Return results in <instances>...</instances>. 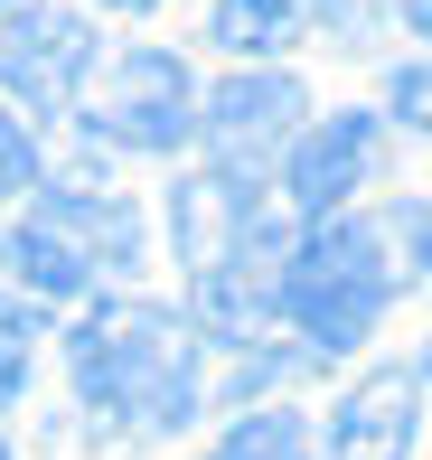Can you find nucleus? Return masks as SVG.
<instances>
[{
    "label": "nucleus",
    "mask_w": 432,
    "mask_h": 460,
    "mask_svg": "<svg viewBox=\"0 0 432 460\" xmlns=\"http://www.w3.org/2000/svg\"><path fill=\"white\" fill-rule=\"evenodd\" d=\"M94 66H104V38L66 0H10L0 10V94L10 103L66 122V113H85V75Z\"/></svg>",
    "instance_id": "obj_4"
},
{
    "label": "nucleus",
    "mask_w": 432,
    "mask_h": 460,
    "mask_svg": "<svg viewBox=\"0 0 432 460\" xmlns=\"http://www.w3.org/2000/svg\"><path fill=\"white\" fill-rule=\"evenodd\" d=\"M301 103H311V94H301V75H282V66H244V75H225V85L207 94L198 132H207V151L225 160V170H263V179H273L282 151L311 132V113H301Z\"/></svg>",
    "instance_id": "obj_7"
},
{
    "label": "nucleus",
    "mask_w": 432,
    "mask_h": 460,
    "mask_svg": "<svg viewBox=\"0 0 432 460\" xmlns=\"http://www.w3.org/2000/svg\"><path fill=\"white\" fill-rule=\"evenodd\" d=\"M423 217H432V207H423Z\"/></svg>",
    "instance_id": "obj_22"
},
{
    "label": "nucleus",
    "mask_w": 432,
    "mask_h": 460,
    "mask_svg": "<svg viewBox=\"0 0 432 460\" xmlns=\"http://www.w3.org/2000/svg\"><path fill=\"white\" fill-rule=\"evenodd\" d=\"M0 460H10V442H0Z\"/></svg>",
    "instance_id": "obj_20"
},
{
    "label": "nucleus",
    "mask_w": 432,
    "mask_h": 460,
    "mask_svg": "<svg viewBox=\"0 0 432 460\" xmlns=\"http://www.w3.org/2000/svg\"><path fill=\"white\" fill-rule=\"evenodd\" d=\"M423 385H432V358H423Z\"/></svg>",
    "instance_id": "obj_19"
},
{
    "label": "nucleus",
    "mask_w": 432,
    "mask_h": 460,
    "mask_svg": "<svg viewBox=\"0 0 432 460\" xmlns=\"http://www.w3.org/2000/svg\"><path fill=\"white\" fill-rule=\"evenodd\" d=\"M0 10H10V0H0Z\"/></svg>",
    "instance_id": "obj_21"
},
{
    "label": "nucleus",
    "mask_w": 432,
    "mask_h": 460,
    "mask_svg": "<svg viewBox=\"0 0 432 460\" xmlns=\"http://www.w3.org/2000/svg\"><path fill=\"white\" fill-rule=\"evenodd\" d=\"M38 188V132L0 103V198H29Z\"/></svg>",
    "instance_id": "obj_14"
},
{
    "label": "nucleus",
    "mask_w": 432,
    "mask_h": 460,
    "mask_svg": "<svg viewBox=\"0 0 432 460\" xmlns=\"http://www.w3.org/2000/svg\"><path fill=\"white\" fill-rule=\"evenodd\" d=\"M282 282H292V226L254 217L235 235V254H216L207 273H198V310L189 320L207 329L216 348H254L263 329L282 320Z\"/></svg>",
    "instance_id": "obj_6"
},
{
    "label": "nucleus",
    "mask_w": 432,
    "mask_h": 460,
    "mask_svg": "<svg viewBox=\"0 0 432 460\" xmlns=\"http://www.w3.org/2000/svg\"><path fill=\"white\" fill-rule=\"evenodd\" d=\"M0 263L29 301H94L104 282L141 273V207L113 188H48L0 235Z\"/></svg>",
    "instance_id": "obj_3"
},
{
    "label": "nucleus",
    "mask_w": 432,
    "mask_h": 460,
    "mask_svg": "<svg viewBox=\"0 0 432 460\" xmlns=\"http://www.w3.org/2000/svg\"><path fill=\"white\" fill-rule=\"evenodd\" d=\"M263 217V170H225V160H207V170H189L170 188V244L189 273H207L216 254H235V235Z\"/></svg>",
    "instance_id": "obj_9"
},
{
    "label": "nucleus",
    "mask_w": 432,
    "mask_h": 460,
    "mask_svg": "<svg viewBox=\"0 0 432 460\" xmlns=\"http://www.w3.org/2000/svg\"><path fill=\"white\" fill-rule=\"evenodd\" d=\"M404 29H414L423 48H432V0H404Z\"/></svg>",
    "instance_id": "obj_17"
},
{
    "label": "nucleus",
    "mask_w": 432,
    "mask_h": 460,
    "mask_svg": "<svg viewBox=\"0 0 432 460\" xmlns=\"http://www.w3.org/2000/svg\"><path fill=\"white\" fill-rule=\"evenodd\" d=\"M104 10H132V19H141V10H160V0H104Z\"/></svg>",
    "instance_id": "obj_18"
},
{
    "label": "nucleus",
    "mask_w": 432,
    "mask_h": 460,
    "mask_svg": "<svg viewBox=\"0 0 432 460\" xmlns=\"http://www.w3.org/2000/svg\"><path fill=\"white\" fill-rule=\"evenodd\" d=\"M376 151H385L376 113H329V122H311V132H301L292 151H282L273 188H282V207H292V217L329 226V217H348V198L366 188V170H376Z\"/></svg>",
    "instance_id": "obj_8"
},
{
    "label": "nucleus",
    "mask_w": 432,
    "mask_h": 460,
    "mask_svg": "<svg viewBox=\"0 0 432 460\" xmlns=\"http://www.w3.org/2000/svg\"><path fill=\"white\" fill-rule=\"evenodd\" d=\"M29 358H38V301H10V291H0V404H19Z\"/></svg>",
    "instance_id": "obj_13"
},
{
    "label": "nucleus",
    "mask_w": 432,
    "mask_h": 460,
    "mask_svg": "<svg viewBox=\"0 0 432 460\" xmlns=\"http://www.w3.org/2000/svg\"><path fill=\"white\" fill-rule=\"evenodd\" d=\"M414 282L395 254L385 217H329L292 244V282H282V320L301 329L311 358H348L366 329L385 320V301Z\"/></svg>",
    "instance_id": "obj_2"
},
{
    "label": "nucleus",
    "mask_w": 432,
    "mask_h": 460,
    "mask_svg": "<svg viewBox=\"0 0 432 460\" xmlns=\"http://www.w3.org/2000/svg\"><path fill=\"white\" fill-rule=\"evenodd\" d=\"M311 19H320L329 38H366L385 19V0H311Z\"/></svg>",
    "instance_id": "obj_16"
},
{
    "label": "nucleus",
    "mask_w": 432,
    "mask_h": 460,
    "mask_svg": "<svg viewBox=\"0 0 432 460\" xmlns=\"http://www.w3.org/2000/svg\"><path fill=\"white\" fill-rule=\"evenodd\" d=\"M198 113H207V94L189 85V66H179L170 48H122L113 75H104V103H85V132L113 141V151H141V160H170L198 141Z\"/></svg>",
    "instance_id": "obj_5"
},
{
    "label": "nucleus",
    "mask_w": 432,
    "mask_h": 460,
    "mask_svg": "<svg viewBox=\"0 0 432 460\" xmlns=\"http://www.w3.org/2000/svg\"><path fill=\"white\" fill-rule=\"evenodd\" d=\"M198 348L207 329L170 301H85L66 329V376L75 404L104 442H170L198 423L207 385H198Z\"/></svg>",
    "instance_id": "obj_1"
},
{
    "label": "nucleus",
    "mask_w": 432,
    "mask_h": 460,
    "mask_svg": "<svg viewBox=\"0 0 432 460\" xmlns=\"http://www.w3.org/2000/svg\"><path fill=\"white\" fill-rule=\"evenodd\" d=\"M385 113H395L404 132H423V141H432V57H423V66H395V75H385Z\"/></svg>",
    "instance_id": "obj_15"
},
{
    "label": "nucleus",
    "mask_w": 432,
    "mask_h": 460,
    "mask_svg": "<svg viewBox=\"0 0 432 460\" xmlns=\"http://www.w3.org/2000/svg\"><path fill=\"white\" fill-rule=\"evenodd\" d=\"M301 19H311V0H216L207 38L225 57H244V66H273V57L301 38Z\"/></svg>",
    "instance_id": "obj_11"
},
{
    "label": "nucleus",
    "mask_w": 432,
    "mask_h": 460,
    "mask_svg": "<svg viewBox=\"0 0 432 460\" xmlns=\"http://www.w3.org/2000/svg\"><path fill=\"white\" fill-rule=\"evenodd\" d=\"M423 423V367H376L329 404V460H404Z\"/></svg>",
    "instance_id": "obj_10"
},
{
    "label": "nucleus",
    "mask_w": 432,
    "mask_h": 460,
    "mask_svg": "<svg viewBox=\"0 0 432 460\" xmlns=\"http://www.w3.org/2000/svg\"><path fill=\"white\" fill-rule=\"evenodd\" d=\"M198 460H311V423H301L292 404H254V413H235Z\"/></svg>",
    "instance_id": "obj_12"
}]
</instances>
